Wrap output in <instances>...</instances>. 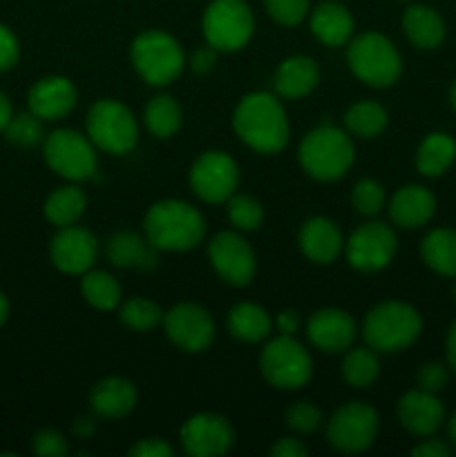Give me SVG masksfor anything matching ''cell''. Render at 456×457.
<instances>
[{
    "mask_svg": "<svg viewBox=\"0 0 456 457\" xmlns=\"http://www.w3.org/2000/svg\"><path fill=\"white\" fill-rule=\"evenodd\" d=\"M7 317H9V302H7V297L0 293V326L7 321Z\"/></svg>",
    "mask_w": 456,
    "mask_h": 457,
    "instance_id": "obj_53",
    "label": "cell"
},
{
    "mask_svg": "<svg viewBox=\"0 0 456 457\" xmlns=\"http://www.w3.org/2000/svg\"><path fill=\"white\" fill-rule=\"evenodd\" d=\"M226 204L228 219H231V223L237 230H258L264 219V208L258 199L249 195H232Z\"/></svg>",
    "mask_w": 456,
    "mask_h": 457,
    "instance_id": "obj_38",
    "label": "cell"
},
{
    "mask_svg": "<svg viewBox=\"0 0 456 457\" xmlns=\"http://www.w3.org/2000/svg\"><path fill=\"white\" fill-rule=\"evenodd\" d=\"M18 58H21V45H18L16 34L0 22V71L13 70Z\"/></svg>",
    "mask_w": 456,
    "mask_h": 457,
    "instance_id": "obj_44",
    "label": "cell"
},
{
    "mask_svg": "<svg viewBox=\"0 0 456 457\" xmlns=\"http://www.w3.org/2000/svg\"><path fill=\"white\" fill-rule=\"evenodd\" d=\"M387 110L376 101L353 103L344 114V128L351 137L376 138L387 128Z\"/></svg>",
    "mask_w": 456,
    "mask_h": 457,
    "instance_id": "obj_33",
    "label": "cell"
},
{
    "mask_svg": "<svg viewBox=\"0 0 456 457\" xmlns=\"http://www.w3.org/2000/svg\"><path fill=\"white\" fill-rule=\"evenodd\" d=\"M356 159V147L344 129L320 125L311 129L300 143V165L317 181H338Z\"/></svg>",
    "mask_w": 456,
    "mask_h": 457,
    "instance_id": "obj_3",
    "label": "cell"
},
{
    "mask_svg": "<svg viewBox=\"0 0 456 457\" xmlns=\"http://www.w3.org/2000/svg\"><path fill=\"white\" fill-rule=\"evenodd\" d=\"M384 201H387L384 187L378 181H374V179H360L353 186L351 205L362 217H376L384 208Z\"/></svg>",
    "mask_w": 456,
    "mask_h": 457,
    "instance_id": "obj_39",
    "label": "cell"
},
{
    "mask_svg": "<svg viewBox=\"0 0 456 457\" xmlns=\"http://www.w3.org/2000/svg\"><path fill=\"white\" fill-rule=\"evenodd\" d=\"M143 119H146V128L152 137L170 138L182 128V105L177 103V98L168 96V94H159V96L150 98Z\"/></svg>",
    "mask_w": 456,
    "mask_h": 457,
    "instance_id": "obj_32",
    "label": "cell"
},
{
    "mask_svg": "<svg viewBox=\"0 0 456 457\" xmlns=\"http://www.w3.org/2000/svg\"><path fill=\"white\" fill-rule=\"evenodd\" d=\"M271 455L273 457H307L308 449L302 445V442L295 440V437H282V440H277L275 445H273Z\"/></svg>",
    "mask_w": 456,
    "mask_h": 457,
    "instance_id": "obj_47",
    "label": "cell"
},
{
    "mask_svg": "<svg viewBox=\"0 0 456 457\" xmlns=\"http://www.w3.org/2000/svg\"><path fill=\"white\" fill-rule=\"evenodd\" d=\"M447 379H450V366H443L438 361H429V364L420 366L418 375H416V382L418 388L427 393H438L445 388Z\"/></svg>",
    "mask_w": 456,
    "mask_h": 457,
    "instance_id": "obj_43",
    "label": "cell"
},
{
    "mask_svg": "<svg viewBox=\"0 0 456 457\" xmlns=\"http://www.w3.org/2000/svg\"><path fill=\"white\" fill-rule=\"evenodd\" d=\"M275 326L280 328L282 335H295L300 328V315L295 311H284L277 315Z\"/></svg>",
    "mask_w": 456,
    "mask_h": 457,
    "instance_id": "obj_49",
    "label": "cell"
},
{
    "mask_svg": "<svg viewBox=\"0 0 456 457\" xmlns=\"http://www.w3.org/2000/svg\"><path fill=\"white\" fill-rule=\"evenodd\" d=\"M79 101L74 83L65 76H47L40 79L34 87L30 89L27 105L43 120H61L63 116L70 114Z\"/></svg>",
    "mask_w": 456,
    "mask_h": 457,
    "instance_id": "obj_20",
    "label": "cell"
},
{
    "mask_svg": "<svg viewBox=\"0 0 456 457\" xmlns=\"http://www.w3.org/2000/svg\"><path fill=\"white\" fill-rule=\"evenodd\" d=\"M378 413L365 402H347L331 415L326 424V440L340 453H362L378 436Z\"/></svg>",
    "mask_w": 456,
    "mask_h": 457,
    "instance_id": "obj_11",
    "label": "cell"
},
{
    "mask_svg": "<svg viewBox=\"0 0 456 457\" xmlns=\"http://www.w3.org/2000/svg\"><path fill=\"white\" fill-rule=\"evenodd\" d=\"M217 49L210 47L208 43L204 45V47L197 49L195 54L190 56V67L195 74H208L210 70L215 67V62H217Z\"/></svg>",
    "mask_w": 456,
    "mask_h": 457,
    "instance_id": "obj_46",
    "label": "cell"
},
{
    "mask_svg": "<svg viewBox=\"0 0 456 457\" xmlns=\"http://www.w3.org/2000/svg\"><path fill=\"white\" fill-rule=\"evenodd\" d=\"M420 257L438 275L456 277V230L438 228L429 232L420 244Z\"/></svg>",
    "mask_w": 456,
    "mask_h": 457,
    "instance_id": "obj_30",
    "label": "cell"
},
{
    "mask_svg": "<svg viewBox=\"0 0 456 457\" xmlns=\"http://www.w3.org/2000/svg\"><path fill=\"white\" fill-rule=\"evenodd\" d=\"M450 437H452V442L456 445V411H454V415H452V420H450Z\"/></svg>",
    "mask_w": 456,
    "mask_h": 457,
    "instance_id": "obj_54",
    "label": "cell"
},
{
    "mask_svg": "<svg viewBox=\"0 0 456 457\" xmlns=\"http://www.w3.org/2000/svg\"><path fill=\"white\" fill-rule=\"evenodd\" d=\"M450 105H452V110L456 112V80L452 83V89H450Z\"/></svg>",
    "mask_w": 456,
    "mask_h": 457,
    "instance_id": "obj_55",
    "label": "cell"
},
{
    "mask_svg": "<svg viewBox=\"0 0 456 457\" xmlns=\"http://www.w3.org/2000/svg\"><path fill=\"white\" fill-rule=\"evenodd\" d=\"M286 424H289L291 431L300 433V436H308V433L320 428L322 413L311 402H298V404L286 411Z\"/></svg>",
    "mask_w": 456,
    "mask_h": 457,
    "instance_id": "obj_41",
    "label": "cell"
},
{
    "mask_svg": "<svg viewBox=\"0 0 456 457\" xmlns=\"http://www.w3.org/2000/svg\"><path fill=\"white\" fill-rule=\"evenodd\" d=\"M349 70L371 87H389L402 74V58L396 45L378 31H367L349 40Z\"/></svg>",
    "mask_w": 456,
    "mask_h": 457,
    "instance_id": "obj_6",
    "label": "cell"
},
{
    "mask_svg": "<svg viewBox=\"0 0 456 457\" xmlns=\"http://www.w3.org/2000/svg\"><path fill=\"white\" fill-rule=\"evenodd\" d=\"M204 38L217 52H240L255 31V18L244 0H213L201 21Z\"/></svg>",
    "mask_w": 456,
    "mask_h": 457,
    "instance_id": "obj_9",
    "label": "cell"
},
{
    "mask_svg": "<svg viewBox=\"0 0 456 457\" xmlns=\"http://www.w3.org/2000/svg\"><path fill=\"white\" fill-rule=\"evenodd\" d=\"M74 433L79 437H89L94 433V422L89 418H79L74 422Z\"/></svg>",
    "mask_w": 456,
    "mask_h": 457,
    "instance_id": "obj_52",
    "label": "cell"
},
{
    "mask_svg": "<svg viewBox=\"0 0 456 457\" xmlns=\"http://www.w3.org/2000/svg\"><path fill=\"white\" fill-rule=\"evenodd\" d=\"M45 163L67 181H88L97 174V145L76 129H56L43 143Z\"/></svg>",
    "mask_w": 456,
    "mask_h": 457,
    "instance_id": "obj_10",
    "label": "cell"
},
{
    "mask_svg": "<svg viewBox=\"0 0 456 457\" xmlns=\"http://www.w3.org/2000/svg\"><path fill=\"white\" fill-rule=\"evenodd\" d=\"M80 293H83L85 302L97 311H114L121 303V286L110 272H85L80 279Z\"/></svg>",
    "mask_w": 456,
    "mask_h": 457,
    "instance_id": "obj_34",
    "label": "cell"
},
{
    "mask_svg": "<svg viewBox=\"0 0 456 457\" xmlns=\"http://www.w3.org/2000/svg\"><path fill=\"white\" fill-rule=\"evenodd\" d=\"M208 257L215 272L237 288L249 286L258 270L253 248L240 232H217L208 244Z\"/></svg>",
    "mask_w": 456,
    "mask_h": 457,
    "instance_id": "obj_14",
    "label": "cell"
},
{
    "mask_svg": "<svg viewBox=\"0 0 456 457\" xmlns=\"http://www.w3.org/2000/svg\"><path fill=\"white\" fill-rule=\"evenodd\" d=\"M240 186V168L226 152L208 150L190 165V187L206 204H224Z\"/></svg>",
    "mask_w": 456,
    "mask_h": 457,
    "instance_id": "obj_12",
    "label": "cell"
},
{
    "mask_svg": "<svg viewBox=\"0 0 456 457\" xmlns=\"http://www.w3.org/2000/svg\"><path fill=\"white\" fill-rule=\"evenodd\" d=\"M456 159V141L445 132H432L423 138L416 152V168L423 177H441Z\"/></svg>",
    "mask_w": 456,
    "mask_h": 457,
    "instance_id": "obj_29",
    "label": "cell"
},
{
    "mask_svg": "<svg viewBox=\"0 0 456 457\" xmlns=\"http://www.w3.org/2000/svg\"><path fill=\"white\" fill-rule=\"evenodd\" d=\"M402 29L418 49H436L447 34L443 16L427 4H411L402 16Z\"/></svg>",
    "mask_w": 456,
    "mask_h": 457,
    "instance_id": "obj_27",
    "label": "cell"
},
{
    "mask_svg": "<svg viewBox=\"0 0 456 457\" xmlns=\"http://www.w3.org/2000/svg\"><path fill=\"white\" fill-rule=\"evenodd\" d=\"M423 330L418 311L405 302H383L362 321V337L376 353H398L411 346Z\"/></svg>",
    "mask_w": 456,
    "mask_h": 457,
    "instance_id": "obj_4",
    "label": "cell"
},
{
    "mask_svg": "<svg viewBox=\"0 0 456 457\" xmlns=\"http://www.w3.org/2000/svg\"><path fill=\"white\" fill-rule=\"evenodd\" d=\"M143 235L161 253H186L204 241L206 219L186 201H156L143 219Z\"/></svg>",
    "mask_w": 456,
    "mask_h": 457,
    "instance_id": "obj_2",
    "label": "cell"
},
{
    "mask_svg": "<svg viewBox=\"0 0 456 457\" xmlns=\"http://www.w3.org/2000/svg\"><path fill=\"white\" fill-rule=\"evenodd\" d=\"M311 34L326 47H342L353 36V16L344 4L326 0L313 9Z\"/></svg>",
    "mask_w": 456,
    "mask_h": 457,
    "instance_id": "obj_26",
    "label": "cell"
},
{
    "mask_svg": "<svg viewBox=\"0 0 456 457\" xmlns=\"http://www.w3.org/2000/svg\"><path fill=\"white\" fill-rule=\"evenodd\" d=\"M307 335L322 353H344L356 339V321L347 311L322 308L307 321Z\"/></svg>",
    "mask_w": 456,
    "mask_h": 457,
    "instance_id": "obj_18",
    "label": "cell"
},
{
    "mask_svg": "<svg viewBox=\"0 0 456 457\" xmlns=\"http://www.w3.org/2000/svg\"><path fill=\"white\" fill-rule=\"evenodd\" d=\"M268 16L286 27L300 25L308 13V0H264Z\"/></svg>",
    "mask_w": 456,
    "mask_h": 457,
    "instance_id": "obj_40",
    "label": "cell"
},
{
    "mask_svg": "<svg viewBox=\"0 0 456 457\" xmlns=\"http://www.w3.org/2000/svg\"><path fill=\"white\" fill-rule=\"evenodd\" d=\"M320 83L317 62L308 56H291L280 62L273 76V87L282 98H304Z\"/></svg>",
    "mask_w": 456,
    "mask_h": 457,
    "instance_id": "obj_25",
    "label": "cell"
},
{
    "mask_svg": "<svg viewBox=\"0 0 456 457\" xmlns=\"http://www.w3.org/2000/svg\"><path fill=\"white\" fill-rule=\"evenodd\" d=\"M445 353H447V366L452 369V373H456V321L450 326V333H447Z\"/></svg>",
    "mask_w": 456,
    "mask_h": 457,
    "instance_id": "obj_50",
    "label": "cell"
},
{
    "mask_svg": "<svg viewBox=\"0 0 456 457\" xmlns=\"http://www.w3.org/2000/svg\"><path fill=\"white\" fill-rule=\"evenodd\" d=\"M4 137L9 143L18 147H31L38 145L45 137L43 119L34 114V112H25V114H16L9 119L7 128H4Z\"/></svg>",
    "mask_w": 456,
    "mask_h": 457,
    "instance_id": "obj_37",
    "label": "cell"
},
{
    "mask_svg": "<svg viewBox=\"0 0 456 457\" xmlns=\"http://www.w3.org/2000/svg\"><path fill=\"white\" fill-rule=\"evenodd\" d=\"M128 453L132 457H170L173 455V446L165 440H159V437H148V440L137 442Z\"/></svg>",
    "mask_w": 456,
    "mask_h": 457,
    "instance_id": "obj_45",
    "label": "cell"
},
{
    "mask_svg": "<svg viewBox=\"0 0 456 457\" xmlns=\"http://www.w3.org/2000/svg\"><path fill=\"white\" fill-rule=\"evenodd\" d=\"M228 333L235 339L246 344H258L271 335L273 320L262 306L250 302H241L228 312Z\"/></svg>",
    "mask_w": 456,
    "mask_h": 457,
    "instance_id": "obj_28",
    "label": "cell"
},
{
    "mask_svg": "<svg viewBox=\"0 0 456 457\" xmlns=\"http://www.w3.org/2000/svg\"><path fill=\"white\" fill-rule=\"evenodd\" d=\"M85 208H88L85 192L76 186H63L54 190L45 201V217L56 228L74 226L83 217Z\"/></svg>",
    "mask_w": 456,
    "mask_h": 457,
    "instance_id": "obj_31",
    "label": "cell"
},
{
    "mask_svg": "<svg viewBox=\"0 0 456 457\" xmlns=\"http://www.w3.org/2000/svg\"><path fill=\"white\" fill-rule=\"evenodd\" d=\"M398 239L387 223L369 221L358 228L344 244L349 266L360 272H378L392 263Z\"/></svg>",
    "mask_w": 456,
    "mask_h": 457,
    "instance_id": "obj_13",
    "label": "cell"
},
{
    "mask_svg": "<svg viewBox=\"0 0 456 457\" xmlns=\"http://www.w3.org/2000/svg\"><path fill=\"white\" fill-rule=\"evenodd\" d=\"M164 330L170 342L186 353H204L215 339V324L208 311L197 303H177L164 315Z\"/></svg>",
    "mask_w": 456,
    "mask_h": 457,
    "instance_id": "obj_15",
    "label": "cell"
},
{
    "mask_svg": "<svg viewBox=\"0 0 456 457\" xmlns=\"http://www.w3.org/2000/svg\"><path fill=\"white\" fill-rule=\"evenodd\" d=\"M434 212H436V199L423 186L401 187L389 204V217L398 228H405V230L423 228L434 217Z\"/></svg>",
    "mask_w": 456,
    "mask_h": 457,
    "instance_id": "obj_23",
    "label": "cell"
},
{
    "mask_svg": "<svg viewBox=\"0 0 456 457\" xmlns=\"http://www.w3.org/2000/svg\"><path fill=\"white\" fill-rule=\"evenodd\" d=\"M411 455L416 457H447L452 455V449L441 440H425L418 446H414Z\"/></svg>",
    "mask_w": 456,
    "mask_h": 457,
    "instance_id": "obj_48",
    "label": "cell"
},
{
    "mask_svg": "<svg viewBox=\"0 0 456 457\" xmlns=\"http://www.w3.org/2000/svg\"><path fill=\"white\" fill-rule=\"evenodd\" d=\"M454 297H456V286H454Z\"/></svg>",
    "mask_w": 456,
    "mask_h": 457,
    "instance_id": "obj_56",
    "label": "cell"
},
{
    "mask_svg": "<svg viewBox=\"0 0 456 457\" xmlns=\"http://www.w3.org/2000/svg\"><path fill=\"white\" fill-rule=\"evenodd\" d=\"M89 406L103 420H119L137 406V388L125 378H106L94 384Z\"/></svg>",
    "mask_w": 456,
    "mask_h": 457,
    "instance_id": "obj_24",
    "label": "cell"
},
{
    "mask_svg": "<svg viewBox=\"0 0 456 457\" xmlns=\"http://www.w3.org/2000/svg\"><path fill=\"white\" fill-rule=\"evenodd\" d=\"M119 320L121 324L128 326L134 333H148V330L156 328L164 321V312L152 299L134 297L121 306Z\"/></svg>",
    "mask_w": 456,
    "mask_h": 457,
    "instance_id": "obj_36",
    "label": "cell"
},
{
    "mask_svg": "<svg viewBox=\"0 0 456 457\" xmlns=\"http://www.w3.org/2000/svg\"><path fill=\"white\" fill-rule=\"evenodd\" d=\"M300 250L313 263H331L344 248L340 228L326 217H313L300 228Z\"/></svg>",
    "mask_w": 456,
    "mask_h": 457,
    "instance_id": "obj_21",
    "label": "cell"
},
{
    "mask_svg": "<svg viewBox=\"0 0 456 457\" xmlns=\"http://www.w3.org/2000/svg\"><path fill=\"white\" fill-rule=\"evenodd\" d=\"M182 446L192 457H219L235 445V428L226 418L215 413L192 415L183 422Z\"/></svg>",
    "mask_w": 456,
    "mask_h": 457,
    "instance_id": "obj_16",
    "label": "cell"
},
{
    "mask_svg": "<svg viewBox=\"0 0 456 457\" xmlns=\"http://www.w3.org/2000/svg\"><path fill=\"white\" fill-rule=\"evenodd\" d=\"M106 257L116 268L152 270L159 263V250L137 232H116L107 239Z\"/></svg>",
    "mask_w": 456,
    "mask_h": 457,
    "instance_id": "obj_22",
    "label": "cell"
},
{
    "mask_svg": "<svg viewBox=\"0 0 456 457\" xmlns=\"http://www.w3.org/2000/svg\"><path fill=\"white\" fill-rule=\"evenodd\" d=\"M12 116H13L12 103H9V98L0 92V132H4V128H7V123Z\"/></svg>",
    "mask_w": 456,
    "mask_h": 457,
    "instance_id": "obj_51",
    "label": "cell"
},
{
    "mask_svg": "<svg viewBox=\"0 0 456 457\" xmlns=\"http://www.w3.org/2000/svg\"><path fill=\"white\" fill-rule=\"evenodd\" d=\"M88 137L98 150L107 154H128L137 145V119L121 101L101 98L89 107Z\"/></svg>",
    "mask_w": 456,
    "mask_h": 457,
    "instance_id": "obj_8",
    "label": "cell"
},
{
    "mask_svg": "<svg viewBox=\"0 0 456 457\" xmlns=\"http://www.w3.org/2000/svg\"><path fill=\"white\" fill-rule=\"evenodd\" d=\"M137 74L155 87H165L182 76L186 54L174 36L161 29H148L132 40L130 47Z\"/></svg>",
    "mask_w": 456,
    "mask_h": 457,
    "instance_id": "obj_5",
    "label": "cell"
},
{
    "mask_svg": "<svg viewBox=\"0 0 456 457\" xmlns=\"http://www.w3.org/2000/svg\"><path fill=\"white\" fill-rule=\"evenodd\" d=\"M31 449L40 457H65L70 453V445H67L65 436L54 428H43L31 440Z\"/></svg>",
    "mask_w": 456,
    "mask_h": 457,
    "instance_id": "obj_42",
    "label": "cell"
},
{
    "mask_svg": "<svg viewBox=\"0 0 456 457\" xmlns=\"http://www.w3.org/2000/svg\"><path fill=\"white\" fill-rule=\"evenodd\" d=\"M380 361L374 348H347L342 360V378L349 386L367 388L378 379Z\"/></svg>",
    "mask_w": 456,
    "mask_h": 457,
    "instance_id": "obj_35",
    "label": "cell"
},
{
    "mask_svg": "<svg viewBox=\"0 0 456 457\" xmlns=\"http://www.w3.org/2000/svg\"><path fill=\"white\" fill-rule=\"evenodd\" d=\"M49 257L54 266L65 275H85L97 263L98 241L85 228L65 226L49 244Z\"/></svg>",
    "mask_w": 456,
    "mask_h": 457,
    "instance_id": "obj_17",
    "label": "cell"
},
{
    "mask_svg": "<svg viewBox=\"0 0 456 457\" xmlns=\"http://www.w3.org/2000/svg\"><path fill=\"white\" fill-rule=\"evenodd\" d=\"M398 420L411 436L429 437L445 422V406L438 400L436 393L416 388V391L405 393L398 402Z\"/></svg>",
    "mask_w": 456,
    "mask_h": 457,
    "instance_id": "obj_19",
    "label": "cell"
},
{
    "mask_svg": "<svg viewBox=\"0 0 456 457\" xmlns=\"http://www.w3.org/2000/svg\"><path fill=\"white\" fill-rule=\"evenodd\" d=\"M232 128L241 143L259 154H277L289 143V119L277 101L266 92L246 94L235 107Z\"/></svg>",
    "mask_w": 456,
    "mask_h": 457,
    "instance_id": "obj_1",
    "label": "cell"
},
{
    "mask_svg": "<svg viewBox=\"0 0 456 457\" xmlns=\"http://www.w3.org/2000/svg\"><path fill=\"white\" fill-rule=\"evenodd\" d=\"M259 370L271 386L295 391L307 386L313 375V361L307 348L293 337L282 335L271 339L259 355Z\"/></svg>",
    "mask_w": 456,
    "mask_h": 457,
    "instance_id": "obj_7",
    "label": "cell"
}]
</instances>
